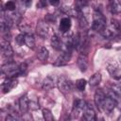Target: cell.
<instances>
[{
  "instance_id": "obj_25",
  "label": "cell",
  "mask_w": 121,
  "mask_h": 121,
  "mask_svg": "<svg viewBox=\"0 0 121 121\" xmlns=\"http://www.w3.org/2000/svg\"><path fill=\"white\" fill-rule=\"evenodd\" d=\"M86 84H87V81H86L84 78H79V79H78V80L76 81V87H77V89H78V91H80V92L84 91V89H85V87H86Z\"/></svg>"
},
{
  "instance_id": "obj_6",
  "label": "cell",
  "mask_w": 121,
  "mask_h": 121,
  "mask_svg": "<svg viewBox=\"0 0 121 121\" xmlns=\"http://www.w3.org/2000/svg\"><path fill=\"white\" fill-rule=\"evenodd\" d=\"M107 70L112 78L117 79V80L121 79V68L116 63H113V62L108 63Z\"/></svg>"
},
{
  "instance_id": "obj_14",
  "label": "cell",
  "mask_w": 121,
  "mask_h": 121,
  "mask_svg": "<svg viewBox=\"0 0 121 121\" xmlns=\"http://www.w3.org/2000/svg\"><path fill=\"white\" fill-rule=\"evenodd\" d=\"M105 97H106L105 93H104L101 89H98V90L95 93V105H96L97 107L101 108Z\"/></svg>"
},
{
  "instance_id": "obj_34",
  "label": "cell",
  "mask_w": 121,
  "mask_h": 121,
  "mask_svg": "<svg viewBox=\"0 0 121 121\" xmlns=\"http://www.w3.org/2000/svg\"><path fill=\"white\" fill-rule=\"evenodd\" d=\"M80 121H87V120L85 119V117H84V116H82V117H81V119H80Z\"/></svg>"
},
{
  "instance_id": "obj_17",
  "label": "cell",
  "mask_w": 121,
  "mask_h": 121,
  "mask_svg": "<svg viewBox=\"0 0 121 121\" xmlns=\"http://www.w3.org/2000/svg\"><path fill=\"white\" fill-rule=\"evenodd\" d=\"M109 9L112 14H118L121 12V2L120 1H111L109 4Z\"/></svg>"
},
{
  "instance_id": "obj_13",
  "label": "cell",
  "mask_w": 121,
  "mask_h": 121,
  "mask_svg": "<svg viewBox=\"0 0 121 121\" xmlns=\"http://www.w3.org/2000/svg\"><path fill=\"white\" fill-rule=\"evenodd\" d=\"M77 64L81 72H85L88 68V58L85 54H80L78 58Z\"/></svg>"
},
{
  "instance_id": "obj_31",
  "label": "cell",
  "mask_w": 121,
  "mask_h": 121,
  "mask_svg": "<svg viewBox=\"0 0 121 121\" xmlns=\"http://www.w3.org/2000/svg\"><path fill=\"white\" fill-rule=\"evenodd\" d=\"M46 2L45 1H39L38 2V4H37V7L38 8H44L45 6H46Z\"/></svg>"
},
{
  "instance_id": "obj_2",
  "label": "cell",
  "mask_w": 121,
  "mask_h": 121,
  "mask_svg": "<svg viewBox=\"0 0 121 121\" xmlns=\"http://www.w3.org/2000/svg\"><path fill=\"white\" fill-rule=\"evenodd\" d=\"M1 71H2L3 74H5L9 78H13L21 75L20 74L19 65L16 64L15 62H13V61H9V62L2 65Z\"/></svg>"
},
{
  "instance_id": "obj_3",
  "label": "cell",
  "mask_w": 121,
  "mask_h": 121,
  "mask_svg": "<svg viewBox=\"0 0 121 121\" xmlns=\"http://www.w3.org/2000/svg\"><path fill=\"white\" fill-rule=\"evenodd\" d=\"M119 31H120V24H119V22L117 20H115V19H112L110 25L107 27H105V29L101 33L105 38L109 39V38H112L115 35H117Z\"/></svg>"
},
{
  "instance_id": "obj_11",
  "label": "cell",
  "mask_w": 121,
  "mask_h": 121,
  "mask_svg": "<svg viewBox=\"0 0 121 121\" xmlns=\"http://www.w3.org/2000/svg\"><path fill=\"white\" fill-rule=\"evenodd\" d=\"M17 80L14 78H8L6 81L3 82L2 84V91L4 94H7L9 92H10L14 87L17 86Z\"/></svg>"
},
{
  "instance_id": "obj_32",
  "label": "cell",
  "mask_w": 121,
  "mask_h": 121,
  "mask_svg": "<svg viewBox=\"0 0 121 121\" xmlns=\"http://www.w3.org/2000/svg\"><path fill=\"white\" fill-rule=\"evenodd\" d=\"M49 3H50L52 6H58V5L60 4V1H58V0H51Z\"/></svg>"
},
{
  "instance_id": "obj_35",
  "label": "cell",
  "mask_w": 121,
  "mask_h": 121,
  "mask_svg": "<svg viewBox=\"0 0 121 121\" xmlns=\"http://www.w3.org/2000/svg\"><path fill=\"white\" fill-rule=\"evenodd\" d=\"M117 121H121V114L119 115V117H118V119H117Z\"/></svg>"
},
{
  "instance_id": "obj_33",
  "label": "cell",
  "mask_w": 121,
  "mask_h": 121,
  "mask_svg": "<svg viewBox=\"0 0 121 121\" xmlns=\"http://www.w3.org/2000/svg\"><path fill=\"white\" fill-rule=\"evenodd\" d=\"M23 3H24L26 7H28V6H30V5H31V3H32V2H31V1H24Z\"/></svg>"
},
{
  "instance_id": "obj_21",
  "label": "cell",
  "mask_w": 121,
  "mask_h": 121,
  "mask_svg": "<svg viewBox=\"0 0 121 121\" xmlns=\"http://www.w3.org/2000/svg\"><path fill=\"white\" fill-rule=\"evenodd\" d=\"M101 74L100 73H95L91 78H90V79H89V85L91 86V87H95V86H97L99 83H100V81H101Z\"/></svg>"
},
{
  "instance_id": "obj_15",
  "label": "cell",
  "mask_w": 121,
  "mask_h": 121,
  "mask_svg": "<svg viewBox=\"0 0 121 121\" xmlns=\"http://www.w3.org/2000/svg\"><path fill=\"white\" fill-rule=\"evenodd\" d=\"M19 107L23 113H26L29 109V100L26 96V95L21 96L19 98Z\"/></svg>"
},
{
  "instance_id": "obj_19",
  "label": "cell",
  "mask_w": 121,
  "mask_h": 121,
  "mask_svg": "<svg viewBox=\"0 0 121 121\" xmlns=\"http://www.w3.org/2000/svg\"><path fill=\"white\" fill-rule=\"evenodd\" d=\"M37 57H38V59H39L41 61H46L47 59H48V57H49L48 49H47L46 47H44V46H42V47L39 49L38 53H37Z\"/></svg>"
},
{
  "instance_id": "obj_36",
  "label": "cell",
  "mask_w": 121,
  "mask_h": 121,
  "mask_svg": "<svg viewBox=\"0 0 121 121\" xmlns=\"http://www.w3.org/2000/svg\"><path fill=\"white\" fill-rule=\"evenodd\" d=\"M63 121H70V120H69V118H66V119H64Z\"/></svg>"
},
{
  "instance_id": "obj_26",
  "label": "cell",
  "mask_w": 121,
  "mask_h": 121,
  "mask_svg": "<svg viewBox=\"0 0 121 121\" xmlns=\"http://www.w3.org/2000/svg\"><path fill=\"white\" fill-rule=\"evenodd\" d=\"M5 9L7 10H9V11H13L15 9H16V5L13 1H8L6 4H5Z\"/></svg>"
},
{
  "instance_id": "obj_7",
  "label": "cell",
  "mask_w": 121,
  "mask_h": 121,
  "mask_svg": "<svg viewBox=\"0 0 121 121\" xmlns=\"http://www.w3.org/2000/svg\"><path fill=\"white\" fill-rule=\"evenodd\" d=\"M70 60H71V53L70 52H67V51H63L56 59V60L54 61V65L55 66H63V65H66L70 61Z\"/></svg>"
},
{
  "instance_id": "obj_4",
  "label": "cell",
  "mask_w": 121,
  "mask_h": 121,
  "mask_svg": "<svg viewBox=\"0 0 121 121\" xmlns=\"http://www.w3.org/2000/svg\"><path fill=\"white\" fill-rule=\"evenodd\" d=\"M58 87L60 89V91L63 94H67L72 90L73 84L72 81L70 79H68L65 76H60L58 78Z\"/></svg>"
},
{
  "instance_id": "obj_10",
  "label": "cell",
  "mask_w": 121,
  "mask_h": 121,
  "mask_svg": "<svg viewBox=\"0 0 121 121\" xmlns=\"http://www.w3.org/2000/svg\"><path fill=\"white\" fill-rule=\"evenodd\" d=\"M115 106H116V102H115L112 97L106 95V97H105V99H104V101H103V104H102V107H101V108H102L105 112H111L115 108Z\"/></svg>"
},
{
  "instance_id": "obj_1",
  "label": "cell",
  "mask_w": 121,
  "mask_h": 121,
  "mask_svg": "<svg viewBox=\"0 0 121 121\" xmlns=\"http://www.w3.org/2000/svg\"><path fill=\"white\" fill-rule=\"evenodd\" d=\"M106 27V18L104 15L97 9L94 12V20L92 23V29L94 31L102 32Z\"/></svg>"
},
{
  "instance_id": "obj_30",
  "label": "cell",
  "mask_w": 121,
  "mask_h": 121,
  "mask_svg": "<svg viewBox=\"0 0 121 121\" xmlns=\"http://www.w3.org/2000/svg\"><path fill=\"white\" fill-rule=\"evenodd\" d=\"M29 108L32 110H37V109H39V105H37V103L31 101V102H29Z\"/></svg>"
},
{
  "instance_id": "obj_8",
  "label": "cell",
  "mask_w": 121,
  "mask_h": 121,
  "mask_svg": "<svg viewBox=\"0 0 121 121\" xmlns=\"http://www.w3.org/2000/svg\"><path fill=\"white\" fill-rule=\"evenodd\" d=\"M1 51H2L3 56L6 57V58H9L13 55V50H12V47L9 43V41L2 39V41H1Z\"/></svg>"
},
{
  "instance_id": "obj_22",
  "label": "cell",
  "mask_w": 121,
  "mask_h": 121,
  "mask_svg": "<svg viewBox=\"0 0 121 121\" xmlns=\"http://www.w3.org/2000/svg\"><path fill=\"white\" fill-rule=\"evenodd\" d=\"M18 27H19V30H20V31L22 32V34H24V35H26V34H30V33H31V26H30L27 23L21 22V23H19Z\"/></svg>"
},
{
  "instance_id": "obj_18",
  "label": "cell",
  "mask_w": 121,
  "mask_h": 121,
  "mask_svg": "<svg viewBox=\"0 0 121 121\" xmlns=\"http://www.w3.org/2000/svg\"><path fill=\"white\" fill-rule=\"evenodd\" d=\"M51 45L54 49L60 50L62 48V42L60 37H59L58 35H53L51 38Z\"/></svg>"
},
{
  "instance_id": "obj_37",
  "label": "cell",
  "mask_w": 121,
  "mask_h": 121,
  "mask_svg": "<svg viewBox=\"0 0 121 121\" xmlns=\"http://www.w3.org/2000/svg\"><path fill=\"white\" fill-rule=\"evenodd\" d=\"M37 121H44V120H42V119H38Z\"/></svg>"
},
{
  "instance_id": "obj_9",
  "label": "cell",
  "mask_w": 121,
  "mask_h": 121,
  "mask_svg": "<svg viewBox=\"0 0 121 121\" xmlns=\"http://www.w3.org/2000/svg\"><path fill=\"white\" fill-rule=\"evenodd\" d=\"M85 106H86L85 101H83V100H81V99H77V100H75L74 106H73V110H72V115H73V117H74V118H77V117L78 116L79 112H80L82 110H84Z\"/></svg>"
},
{
  "instance_id": "obj_20",
  "label": "cell",
  "mask_w": 121,
  "mask_h": 121,
  "mask_svg": "<svg viewBox=\"0 0 121 121\" xmlns=\"http://www.w3.org/2000/svg\"><path fill=\"white\" fill-rule=\"evenodd\" d=\"M53 87H54V79H53L50 76L46 77V78L43 80L42 88H43L44 91H48V90H51Z\"/></svg>"
},
{
  "instance_id": "obj_23",
  "label": "cell",
  "mask_w": 121,
  "mask_h": 121,
  "mask_svg": "<svg viewBox=\"0 0 121 121\" xmlns=\"http://www.w3.org/2000/svg\"><path fill=\"white\" fill-rule=\"evenodd\" d=\"M25 43L29 48H33L35 46V39H34V36L31 33L25 35Z\"/></svg>"
},
{
  "instance_id": "obj_24",
  "label": "cell",
  "mask_w": 121,
  "mask_h": 121,
  "mask_svg": "<svg viewBox=\"0 0 121 121\" xmlns=\"http://www.w3.org/2000/svg\"><path fill=\"white\" fill-rule=\"evenodd\" d=\"M43 117L44 121H54L53 114H52L51 111L48 110V109H43Z\"/></svg>"
},
{
  "instance_id": "obj_29",
  "label": "cell",
  "mask_w": 121,
  "mask_h": 121,
  "mask_svg": "<svg viewBox=\"0 0 121 121\" xmlns=\"http://www.w3.org/2000/svg\"><path fill=\"white\" fill-rule=\"evenodd\" d=\"M26 68H27V65L25 63V62H23V63H21V64H19V69H20V74L22 75V74H24L26 71Z\"/></svg>"
},
{
  "instance_id": "obj_5",
  "label": "cell",
  "mask_w": 121,
  "mask_h": 121,
  "mask_svg": "<svg viewBox=\"0 0 121 121\" xmlns=\"http://www.w3.org/2000/svg\"><path fill=\"white\" fill-rule=\"evenodd\" d=\"M36 32L37 34L41 37V38H47L50 32V26L47 24V22H43V21H40L37 24L36 26Z\"/></svg>"
},
{
  "instance_id": "obj_12",
  "label": "cell",
  "mask_w": 121,
  "mask_h": 121,
  "mask_svg": "<svg viewBox=\"0 0 121 121\" xmlns=\"http://www.w3.org/2000/svg\"><path fill=\"white\" fill-rule=\"evenodd\" d=\"M84 113H83V116L85 117V119L87 121H96V118H95V110L93 109L92 106L86 104L85 108H84Z\"/></svg>"
},
{
  "instance_id": "obj_27",
  "label": "cell",
  "mask_w": 121,
  "mask_h": 121,
  "mask_svg": "<svg viewBox=\"0 0 121 121\" xmlns=\"http://www.w3.org/2000/svg\"><path fill=\"white\" fill-rule=\"evenodd\" d=\"M6 121H24V120H22L18 115L8 114V115L6 116Z\"/></svg>"
},
{
  "instance_id": "obj_28",
  "label": "cell",
  "mask_w": 121,
  "mask_h": 121,
  "mask_svg": "<svg viewBox=\"0 0 121 121\" xmlns=\"http://www.w3.org/2000/svg\"><path fill=\"white\" fill-rule=\"evenodd\" d=\"M15 41H16V43H17L19 45H22L23 43H25V35H24V34H19V35H17V37L15 38Z\"/></svg>"
},
{
  "instance_id": "obj_16",
  "label": "cell",
  "mask_w": 121,
  "mask_h": 121,
  "mask_svg": "<svg viewBox=\"0 0 121 121\" xmlns=\"http://www.w3.org/2000/svg\"><path fill=\"white\" fill-rule=\"evenodd\" d=\"M71 27V20L68 17H63L60 22V31L62 33L68 32Z\"/></svg>"
}]
</instances>
